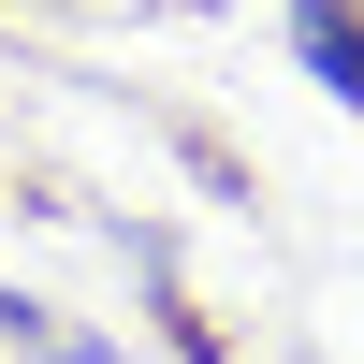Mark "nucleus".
Here are the masks:
<instances>
[{
  "mask_svg": "<svg viewBox=\"0 0 364 364\" xmlns=\"http://www.w3.org/2000/svg\"><path fill=\"white\" fill-rule=\"evenodd\" d=\"M291 44H306V73L336 87V102H364V29H350V0H306V15H291Z\"/></svg>",
  "mask_w": 364,
  "mask_h": 364,
  "instance_id": "obj_1",
  "label": "nucleus"
}]
</instances>
